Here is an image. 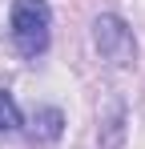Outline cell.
Segmentation results:
<instances>
[{
    "instance_id": "277c9868",
    "label": "cell",
    "mask_w": 145,
    "mask_h": 149,
    "mask_svg": "<svg viewBox=\"0 0 145 149\" xmlns=\"http://www.w3.org/2000/svg\"><path fill=\"white\" fill-rule=\"evenodd\" d=\"M105 137H101V149H121L125 141V109H121L117 101H113V109H109V117H105Z\"/></svg>"
},
{
    "instance_id": "7a4b0ae2",
    "label": "cell",
    "mask_w": 145,
    "mask_h": 149,
    "mask_svg": "<svg viewBox=\"0 0 145 149\" xmlns=\"http://www.w3.org/2000/svg\"><path fill=\"white\" fill-rule=\"evenodd\" d=\"M93 40H97V49H101V56L109 65H117V69H125V65L137 61V36H133V28L125 24L121 16H97Z\"/></svg>"
},
{
    "instance_id": "5b68a950",
    "label": "cell",
    "mask_w": 145,
    "mask_h": 149,
    "mask_svg": "<svg viewBox=\"0 0 145 149\" xmlns=\"http://www.w3.org/2000/svg\"><path fill=\"white\" fill-rule=\"evenodd\" d=\"M16 129H20V109H16L12 93L0 89V133H16Z\"/></svg>"
},
{
    "instance_id": "3957f363",
    "label": "cell",
    "mask_w": 145,
    "mask_h": 149,
    "mask_svg": "<svg viewBox=\"0 0 145 149\" xmlns=\"http://www.w3.org/2000/svg\"><path fill=\"white\" fill-rule=\"evenodd\" d=\"M61 133H65V113H61V109H40V113L32 117V137L56 141Z\"/></svg>"
},
{
    "instance_id": "6da1fadb",
    "label": "cell",
    "mask_w": 145,
    "mask_h": 149,
    "mask_svg": "<svg viewBox=\"0 0 145 149\" xmlns=\"http://www.w3.org/2000/svg\"><path fill=\"white\" fill-rule=\"evenodd\" d=\"M48 28H52V12L45 0L12 4V45L20 49V56H40L48 49Z\"/></svg>"
}]
</instances>
